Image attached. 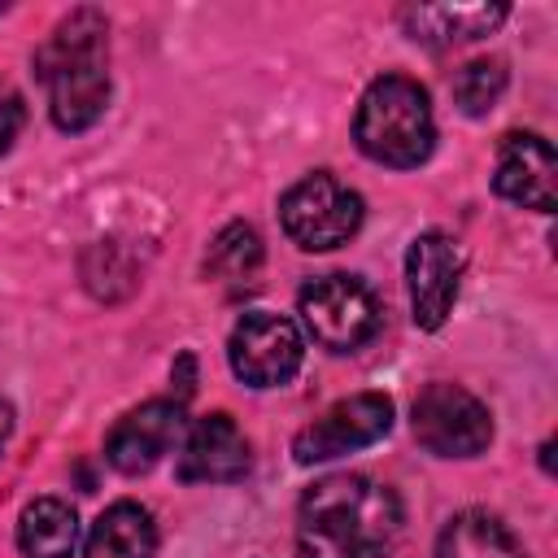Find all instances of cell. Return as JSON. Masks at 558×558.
<instances>
[{"label":"cell","instance_id":"obj_16","mask_svg":"<svg viewBox=\"0 0 558 558\" xmlns=\"http://www.w3.org/2000/svg\"><path fill=\"white\" fill-rule=\"evenodd\" d=\"M78 541V519L61 497H39L17 519V545L26 558H70Z\"/></svg>","mask_w":558,"mask_h":558},{"label":"cell","instance_id":"obj_17","mask_svg":"<svg viewBox=\"0 0 558 558\" xmlns=\"http://www.w3.org/2000/svg\"><path fill=\"white\" fill-rule=\"evenodd\" d=\"M506 92V70L501 61H471L458 70L453 78V100L462 105V113H484L501 100Z\"/></svg>","mask_w":558,"mask_h":558},{"label":"cell","instance_id":"obj_1","mask_svg":"<svg viewBox=\"0 0 558 558\" xmlns=\"http://www.w3.org/2000/svg\"><path fill=\"white\" fill-rule=\"evenodd\" d=\"M401 536V501L371 475H327L296 510L301 558H388Z\"/></svg>","mask_w":558,"mask_h":558},{"label":"cell","instance_id":"obj_14","mask_svg":"<svg viewBox=\"0 0 558 558\" xmlns=\"http://www.w3.org/2000/svg\"><path fill=\"white\" fill-rule=\"evenodd\" d=\"M157 549V523L135 501H113L87 532L83 558H153Z\"/></svg>","mask_w":558,"mask_h":558},{"label":"cell","instance_id":"obj_4","mask_svg":"<svg viewBox=\"0 0 558 558\" xmlns=\"http://www.w3.org/2000/svg\"><path fill=\"white\" fill-rule=\"evenodd\" d=\"M279 222H283L288 240L310 253L340 248L362 227V196L331 174H305L301 183H292L283 192Z\"/></svg>","mask_w":558,"mask_h":558},{"label":"cell","instance_id":"obj_19","mask_svg":"<svg viewBox=\"0 0 558 558\" xmlns=\"http://www.w3.org/2000/svg\"><path fill=\"white\" fill-rule=\"evenodd\" d=\"M17 131H22V105L9 92H0V153H9V144L17 140Z\"/></svg>","mask_w":558,"mask_h":558},{"label":"cell","instance_id":"obj_2","mask_svg":"<svg viewBox=\"0 0 558 558\" xmlns=\"http://www.w3.org/2000/svg\"><path fill=\"white\" fill-rule=\"evenodd\" d=\"M105 35V17L96 9H78L35 52V70L48 87V109L61 131H87L109 105Z\"/></svg>","mask_w":558,"mask_h":558},{"label":"cell","instance_id":"obj_3","mask_svg":"<svg viewBox=\"0 0 558 558\" xmlns=\"http://www.w3.org/2000/svg\"><path fill=\"white\" fill-rule=\"evenodd\" d=\"M353 140L379 166L410 170V166L427 161L432 144H436V122H432L427 92L414 78H401V74L375 78L366 87L362 105H357Z\"/></svg>","mask_w":558,"mask_h":558},{"label":"cell","instance_id":"obj_10","mask_svg":"<svg viewBox=\"0 0 558 558\" xmlns=\"http://www.w3.org/2000/svg\"><path fill=\"white\" fill-rule=\"evenodd\" d=\"M183 436V410L179 401H144L131 414H122L105 440V458L122 475L153 471Z\"/></svg>","mask_w":558,"mask_h":558},{"label":"cell","instance_id":"obj_18","mask_svg":"<svg viewBox=\"0 0 558 558\" xmlns=\"http://www.w3.org/2000/svg\"><path fill=\"white\" fill-rule=\"evenodd\" d=\"M257 262H262V244H257L253 227H244V222H231V227L209 244V270H214V275L240 279V275H248Z\"/></svg>","mask_w":558,"mask_h":558},{"label":"cell","instance_id":"obj_8","mask_svg":"<svg viewBox=\"0 0 558 558\" xmlns=\"http://www.w3.org/2000/svg\"><path fill=\"white\" fill-rule=\"evenodd\" d=\"M388 427H392V401L384 392H357L336 401L310 427H301L292 440V453L296 462H327V458L375 445L379 436H388Z\"/></svg>","mask_w":558,"mask_h":558},{"label":"cell","instance_id":"obj_15","mask_svg":"<svg viewBox=\"0 0 558 558\" xmlns=\"http://www.w3.org/2000/svg\"><path fill=\"white\" fill-rule=\"evenodd\" d=\"M436 558H523V549L510 536V527L488 510H462L445 523Z\"/></svg>","mask_w":558,"mask_h":558},{"label":"cell","instance_id":"obj_6","mask_svg":"<svg viewBox=\"0 0 558 558\" xmlns=\"http://www.w3.org/2000/svg\"><path fill=\"white\" fill-rule=\"evenodd\" d=\"M414 436L436 458H475L493 440L488 405L458 384H427L414 397Z\"/></svg>","mask_w":558,"mask_h":558},{"label":"cell","instance_id":"obj_7","mask_svg":"<svg viewBox=\"0 0 558 558\" xmlns=\"http://www.w3.org/2000/svg\"><path fill=\"white\" fill-rule=\"evenodd\" d=\"M227 357H231V371L248 388H275V384H288L296 375L305 344H301V331L292 318L270 314V310H253L235 323Z\"/></svg>","mask_w":558,"mask_h":558},{"label":"cell","instance_id":"obj_5","mask_svg":"<svg viewBox=\"0 0 558 558\" xmlns=\"http://www.w3.org/2000/svg\"><path fill=\"white\" fill-rule=\"evenodd\" d=\"M296 305H301V318H305L310 336L323 349H336V353L362 349L379 327V301L353 275H318V279H310L301 288Z\"/></svg>","mask_w":558,"mask_h":558},{"label":"cell","instance_id":"obj_9","mask_svg":"<svg viewBox=\"0 0 558 558\" xmlns=\"http://www.w3.org/2000/svg\"><path fill=\"white\" fill-rule=\"evenodd\" d=\"M458 279H462V248L445 231H423L414 235L405 253V283H410V310L423 331H436L453 301H458Z\"/></svg>","mask_w":558,"mask_h":558},{"label":"cell","instance_id":"obj_21","mask_svg":"<svg viewBox=\"0 0 558 558\" xmlns=\"http://www.w3.org/2000/svg\"><path fill=\"white\" fill-rule=\"evenodd\" d=\"M0 13H4V4H0Z\"/></svg>","mask_w":558,"mask_h":558},{"label":"cell","instance_id":"obj_12","mask_svg":"<svg viewBox=\"0 0 558 558\" xmlns=\"http://www.w3.org/2000/svg\"><path fill=\"white\" fill-rule=\"evenodd\" d=\"M554 174H558V161H554L549 140H541L532 131H514L501 140L497 170H493L497 196H506L523 209L549 214L554 209Z\"/></svg>","mask_w":558,"mask_h":558},{"label":"cell","instance_id":"obj_20","mask_svg":"<svg viewBox=\"0 0 558 558\" xmlns=\"http://www.w3.org/2000/svg\"><path fill=\"white\" fill-rule=\"evenodd\" d=\"M9 432H13V405L0 397V453H4V445H9Z\"/></svg>","mask_w":558,"mask_h":558},{"label":"cell","instance_id":"obj_11","mask_svg":"<svg viewBox=\"0 0 558 558\" xmlns=\"http://www.w3.org/2000/svg\"><path fill=\"white\" fill-rule=\"evenodd\" d=\"M248 440L227 414H205L187 427L179 445V480L183 484H235L248 475Z\"/></svg>","mask_w":558,"mask_h":558},{"label":"cell","instance_id":"obj_13","mask_svg":"<svg viewBox=\"0 0 558 558\" xmlns=\"http://www.w3.org/2000/svg\"><path fill=\"white\" fill-rule=\"evenodd\" d=\"M401 22H405L410 39L449 48V44L480 39L493 26H501L506 22V4H418V9H405Z\"/></svg>","mask_w":558,"mask_h":558}]
</instances>
